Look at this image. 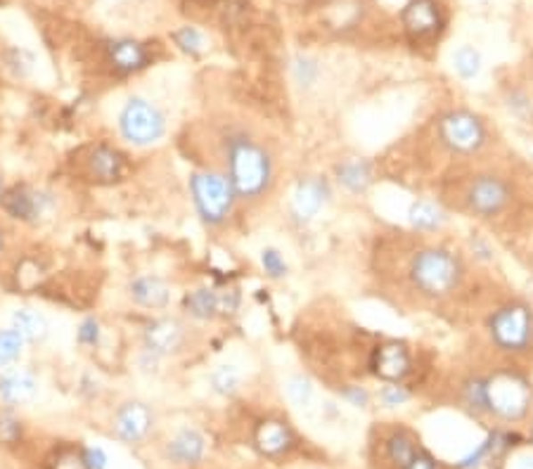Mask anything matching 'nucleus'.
<instances>
[{"label": "nucleus", "mask_w": 533, "mask_h": 469, "mask_svg": "<svg viewBox=\"0 0 533 469\" xmlns=\"http://www.w3.org/2000/svg\"><path fill=\"white\" fill-rule=\"evenodd\" d=\"M226 176L235 190L237 200L258 202L275 183V161L261 140L244 131L226 138Z\"/></svg>", "instance_id": "f257e3e1"}, {"label": "nucleus", "mask_w": 533, "mask_h": 469, "mask_svg": "<svg viewBox=\"0 0 533 469\" xmlns=\"http://www.w3.org/2000/svg\"><path fill=\"white\" fill-rule=\"evenodd\" d=\"M507 104H510V110H512L517 117H527L529 111H531V103H529V97L521 95V93H514Z\"/></svg>", "instance_id": "37998d69"}, {"label": "nucleus", "mask_w": 533, "mask_h": 469, "mask_svg": "<svg viewBox=\"0 0 533 469\" xmlns=\"http://www.w3.org/2000/svg\"><path fill=\"white\" fill-rule=\"evenodd\" d=\"M41 382L29 367H0V403L7 407L27 406L38 396Z\"/></svg>", "instance_id": "dca6fc26"}, {"label": "nucleus", "mask_w": 533, "mask_h": 469, "mask_svg": "<svg viewBox=\"0 0 533 469\" xmlns=\"http://www.w3.org/2000/svg\"><path fill=\"white\" fill-rule=\"evenodd\" d=\"M287 396L297 407H306L313 399V384L306 374H294L287 382Z\"/></svg>", "instance_id": "f704fd0d"}, {"label": "nucleus", "mask_w": 533, "mask_h": 469, "mask_svg": "<svg viewBox=\"0 0 533 469\" xmlns=\"http://www.w3.org/2000/svg\"><path fill=\"white\" fill-rule=\"evenodd\" d=\"M258 263H261V270H264L266 277H270V280H283V277H287V273H290V266L284 261V256L280 254V249L275 247L261 249Z\"/></svg>", "instance_id": "c756f323"}, {"label": "nucleus", "mask_w": 533, "mask_h": 469, "mask_svg": "<svg viewBox=\"0 0 533 469\" xmlns=\"http://www.w3.org/2000/svg\"><path fill=\"white\" fill-rule=\"evenodd\" d=\"M143 351L152 353L160 360L176 358L187 349L190 341V330L187 325L174 316L152 317L143 327Z\"/></svg>", "instance_id": "1a4fd4ad"}, {"label": "nucleus", "mask_w": 533, "mask_h": 469, "mask_svg": "<svg viewBox=\"0 0 533 469\" xmlns=\"http://www.w3.org/2000/svg\"><path fill=\"white\" fill-rule=\"evenodd\" d=\"M50 467L53 469H88V465H86V460H84V448H62L55 456V460H53V465H50Z\"/></svg>", "instance_id": "e433bc0d"}, {"label": "nucleus", "mask_w": 533, "mask_h": 469, "mask_svg": "<svg viewBox=\"0 0 533 469\" xmlns=\"http://www.w3.org/2000/svg\"><path fill=\"white\" fill-rule=\"evenodd\" d=\"M187 187L194 214L200 216V221L207 228H221L230 221L235 211L237 194L226 173L216 169H200L190 173Z\"/></svg>", "instance_id": "7ed1b4c3"}, {"label": "nucleus", "mask_w": 533, "mask_h": 469, "mask_svg": "<svg viewBox=\"0 0 533 469\" xmlns=\"http://www.w3.org/2000/svg\"><path fill=\"white\" fill-rule=\"evenodd\" d=\"M463 403L470 407L474 415H486V399H484V380L474 377V380L464 382L463 387Z\"/></svg>", "instance_id": "72a5a7b5"}, {"label": "nucleus", "mask_w": 533, "mask_h": 469, "mask_svg": "<svg viewBox=\"0 0 533 469\" xmlns=\"http://www.w3.org/2000/svg\"><path fill=\"white\" fill-rule=\"evenodd\" d=\"M207 456V439L201 432L185 427L176 432L167 443V457L180 467H194Z\"/></svg>", "instance_id": "aec40b11"}, {"label": "nucleus", "mask_w": 533, "mask_h": 469, "mask_svg": "<svg viewBox=\"0 0 533 469\" xmlns=\"http://www.w3.org/2000/svg\"><path fill=\"white\" fill-rule=\"evenodd\" d=\"M5 249H7V230L0 226V256L5 254Z\"/></svg>", "instance_id": "c03bdc74"}, {"label": "nucleus", "mask_w": 533, "mask_h": 469, "mask_svg": "<svg viewBox=\"0 0 533 469\" xmlns=\"http://www.w3.org/2000/svg\"><path fill=\"white\" fill-rule=\"evenodd\" d=\"M24 346H27V341L12 327L0 330V367L17 366L24 356Z\"/></svg>", "instance_id": "cd10ccee"}, {"label": "nucleus", "mask_w": 533, "mask_h": 469, "mask_svg": "<svg viewBox=\"0 0 533 469\" xmlns=\"http://www.w3.org/2000/svg\"><path fill=\"white\" fill-rule=\"evenodd\" d=\"M453 70H455L457 77L464 78V81L477 78L479 71H481V55H479V50L472 48V45L457 48L455 55H453Z\"/></svg>", "instance_id": "c85d7f7f"}, {"label": "nucleus", "mask_w": 533, "mask_h": 469, "mask_svg": "<svg viewBox=\"0 0 533 469\" xmlns=\"http://www.w3.org/2000/svg\"><path fill=\"white\" fill-rule=\"evenodd\" d=\"M439 138L450 152L474 154L486 145L488 133H486L484 121L477 114L455 110L444 114L441 121H439Z\"/></svg>", "instance_id": "0eeeda50"}, {"label": "nucleus", "mask_w": 533, "mask_h": 469, "mask_svg": "<svg viewBox=\"0 0 533 469\" xmlns=\"http://www.w3.org/2000/svg\"><path fill=\"white\" fill-rule=\"evenodd\" d=\"M21 434H24V427L20 417L14 415V407H0V441L14 446L21 441Z\"/></svg>", "instance_id": "7c9ffc66"}, {"label": "nucleus", "mask_w": 533, "mask_h": 469, "mask_svg": "<svg viewBox=\"0 0 533 469\" xmlns=\"http://www.w3.org/2000/svg\"><path fill=\"white\" fill-rule=\"evenodd\" d=\"M332 200V187L327 178L320 176H306L297 183L294 194H291V218L297 223H311L316 216L327 207Z\"/></svg>", "instance_id": "ddd939ff"}, {"label": "nucleus", "mask_w": 533, "mask_h": 469, "mask_svg": "<svg viewBox=\"0 0 533 469\" xmlns=\"http://www.w3.org/2000/svg\"><path fill=\"white\" fill-rule=\"evenodd\" d=\"M126 294L133 304L147 311H167L171 304V284L160 276H135L126 284Z\"/></svg>", "instance_id": "f3484780"}, {"label": "nucleus", "mask_w": 533, "mask_h": 469, "mask_svg": "<svg viewBox=\"0 0 533 469\" xmlns=\"http://www.w3.org/2000/svg\"><path fill=\"white\" fill-rule=\"evenodd\" d=\"M323 17L334 31H347L360 21L363 5H360V0H327Z\"/></svg>", "instance_id": "393cba45"}, {"label": "nucleus", "mask_w": 533, "mask_h": 469, "mask_svg": "<svg viewBox=\"0 0 533 469\" xmlns=\"http://www.w3.org/2000/svg\"><path fill=\"white\" fill-rule=\"evenodd\" d=\"M174 41L183 53H187V55H200L201 50H204V45H207L204 34H201L200 29L194 27L178 29V31L174 34Z\"/></svg>", "instance_id": "473e14b6"}, {"label": "nucleus", "mask_w": 533, "mask_h": 469, "mask_svg": "<svg viewBox=\"0 0 533 469\" xmlns=\"http://www.w3.org/2000/svg\"><path fill=\"white\" fill-rule=\"evenodd\" d=\"M401 21L413 43L434 41L444 29V14L437 0H410L403 7Z\"/></svg>", "instance_id": "f8f14e48"}, {"label": "nucleus", "mask_w": 533, "mask_h": 469, "mask_svg": "<svg viewBox=\"0 0 533 469\" xmlns=\"http://www.w3.org/2000/svg\"><path fill=\"white\" fill-rule=\"evenodd\" d=\"M401 469H437V463H434V457L430 453H424V450H417L415 456L410 457L408 465Z\"/></svg>", "instance_id": "a19ab883"}, {"label": "nucleus", "mask_w": 533, "mask_h": 469, "mask_svg": "<svg viewBox=\"0 0 533 469\" xmlns=\"http://www.w3.org/2000/svg\"><path fill=\"white\" fill-rule=\"evenodd\" d=\"M384 448H387L389 463L398 469L406 467L410 457L415 456L417 450H420L417 448L415 439H413L408 432H403V429H398V432H394V434L389 436L387 443H384Z\"/></svg>", "instance_id": "bb28decb"}, {"label": "nucleus", "mask_w": 533, "mask_h": 469, "mask_svg": "<svg viewBox=\"0 0 533 469\" xmlns=\"http://www.w3.org/2000/svg\"><path fill=\"white\" fill-rule=\"evenodd\" d=\"M510 202V185L498 176H479L470 183L464 204L474 216L481 218H493L498 216Z\"/></svg>", "instance_id": "9d476101"}, {"label": "nucleus", "mask_w": 533, "mask_h": 469, "mask_svg": "<svg viewBox=\"0 0 533 469\" xmlns=\"http://www.w3.org/2000/svg\"><path fill=\"white\" fill-rule=\"evenodd\" d=\"M86 173L90 180H95L100 185H114L126 178L128 159L119 147L110 145V143H97L86 154Z\"/></svg>", "instance_id": "2eb2a0df"}, {"label": "nucleus", "mask_w": 533, "mask_h": 469, "mask_svg": "<svg viewBox=\"0 0 533 469\" xmlns=\"http://www.w3.org/2000/svg\"><path fill=\"white\" fill-rule=\"evenodd\" d=\"M77 341L84 349H97L102 341V323L97 316L84 317L77 327Z\"/></svg>", "instance_id": "2f4dec72"}, {"label": "nucleus", "mask_w": 533, "mask_h": 469, "mask_svg": "<svg viewBox=\"0 0 533 469\" xmlns=\"http://www.w3.org/2000/svg\"><path fill=\"white\" fill-rule=\"evenodd\" d=\"M209 387L223 399H230L242 387V370L233 366V363H223V366L214 367L211 374H209Z\"/></svg>", "instance_id": "a878e982"}, {"label": "nucleus", "mask_w": 533, "mask_h": 469, "mask_svg": "<svg viewBox=\"0 0 533 469\" xmlns=\"http://www.w3.org/2000/svg\"><path fill=\"white\" fill-rule=\"evenodd\" d=\"M254 448L258 456L264 457H280L294 448V432L287 422L277 420V417H266L254 427Z\"/></svg>", "instance_id": "6ab92c4d"}, {"label": "nucleus", "mask_w": 533, "mask_h": 469, "mask_svg": "<svg viewBox=\"0 0 533 469\" xmlns=\"http://www.w3.org/2000/svg\"><path fill=\"white\" fill-rule=\"evenodd\" d=\"M408 277L420 294L444 299L460 287L464 266L455 251L444 247L417 249L408 266Z\"/></svg>", "instance_id": "f03ea898"}, {"label": "nucleus", "mask_w": 533, "mask_h": 469, "mask_svg": "<svg viewBox=\"0 0 533 469\" xmlns=\"http://www.w3.org/2000/svg\"><path fill=\"white\" fill-rule=\"evenodd\" d=\"M484 399L486 415H493L505 422H517L527 417L533 391L524 374L514 373V370H496L493 374L484 377Z\"/></svg>", "instance_id": "20e7f679"}, {"label": "nucleus", "mask_w": 533, "mask_h": 469, "mask_svg": "<svg viewBox=\"0 0 533 469\" xmlns=\"http://www.w3.org/2000/svg\"><path fill=\"white\" fill-rule=\"evenodd\" d=\"M183 311H185L187 317L197 320V323H209V320L221 317V290L197 287V290L185 292Z\"/></svg>", "instance_id": "4be33fe9"}, {"label": "nucleus", "mask_w": 533, "mask_h": 469, "mask_svg": "<svg viewBox=\"0 0 533 469\" xmlns=\"http://www.w3.org/2000/svg\"><path fill=\"white\" fill-rule=\"evenodd\" d=\"M107 62L121 77H131V74L147 70L152 64V55L145 43L135 41V38H117V41L107 43Z\"/></svg>", "instance_id": "a211bd4d"}, {"label": "nucleus", "mask_w": 533, "mask_h": 469, "mask_svg": "<svg viewBox=\"0 0 533 469\" xmlns=\"http://www.w3.org/2000/svg\"><path fill=\"white\" fill-rule=\"evenodd\" d=\"M152 429L154 410L145 400H126L111 417V432L124 443H143Z\"/></svg>", "instance_id": "9b49d317"}, {"label": "nucleus", "mask_w": 533, "mask_h": 469, "mask_svg": "<svg viewBox=\"0 0 533 469\" xmlns=\"http://www.w3.org/2000/svg\"><path fill=\"white\" fill-rule=\"evenodd\" d=\"M119 136L133 147H152L167 136V114L147 97L133 95L119 110Z\"/></svg>", "instance_id": "39448f33"}, {"label": "nucleus", "mask_w": 533, "mask_h": 469, "mask_svg": "<svg viewBox=\"0 0 533 469\" xmlns=\"http://www.w3.org/2000/svg\"><path fill=\"white\" fill-rule=\"evenodd\" d=\"M84 460L88 465V469H107V453L100 446H88L84 448Z\"/></svg>", "instance_id": "ea45409f"}, {"label": "nucleus", "mask_w": 533, "mask_h": 469, "mask_svg": "<svg viewBox=\"0 0 533 469\" xmlns=\"http://www.w3.org/2000/svg\"><path fill=\"white\" fill-rule=\"evenodd\" d=\"M488 334L500 351L524 353L533 344V313L524 304H507L488 317Z\"/></svg>", "instance_id": "423d86ee"}, {"label": "nucleus", "mask_w": 533, "mask_h": 469, "mask_svg": "<svg viewBox=\"0 0 533 469\" xmlns=\"http://www.w3.org/2000/svg\"><path fill=\"white\" fill-rule=\"evenodd\" d=\"M0 209L7 218L20 223H38L55 209V194L31 185L5 187L0 194Z\"/></svg>", "instance_id": "6e6552de"}, {"label": "nucleus", "mask_w": 533, "mask_h": 469, "mask_svg": "<svg viewBox=\"0 0 533 469\" xmlns=\"http://www.w3.org/2000/svg\"><path fill=\"white\" fill-rule=\"evenodd\" d=\"M448 221V214H446L441 204L431 200H415L408 209V223L417 233H437L441 230Z\"/></svg>", "instance_id": "b1692460"}, {"label": "nucleus", "mask_w": 533, "mask_h": 469, "mask_svg": "<svg viewBox=\"0 0 533 469\" xmlns=\"http://www.w3.org/2000/svg\"><path fill=\"white\" fill-rule=\"evenodd\" d=\"M341 399L347 400L348 406L367 407L373 396H370V391L365 387H360V384H348V387L341 389Z\"/></svg>", "instance_id": "58836bf2"}, {"label": "nucleus", "mask_w": 533, "mask_h": 469, "mask_svg": "<svg viewBox=\"0 0 533 469\" xmlns=\"http://www.w3.org/2000/svg\"><path fill=\"white\" fill-rule=\"evenodd\" d=\"M318 74H320V70H318V62H316V60L299 57L297 62H294V78H297L299 86H304V88L313 86V83H316V78H318Z\"/></svg>", "instance_id": "4c0bfd02"}, {"label": "nucleus", "mask_w": 533, "mask_h": 469, "mask_svg": "<svg viewBox=\"0 0 533 469\" xmlns=\"http://www.w3.org/2000/svg\"><path fill=\"white\" fill-rule=\"evenodd\" d=\"M78 393L88 400L95 399L97 393H100V384H97V380L93 374H84V377H81V382H78Z\"/></svg>", "instance_id": "79ce46f5"}, {"label": "nucleus", "mask_w": 533, "mask_h": 469, "mask_svg": "<svg viewBox=\"0 0 533 469\" xmlns=\"http://www.w3.org/2000/svg\"><path fill=\"white\" fill-rule=\"evenodd\" d=\"M3 190H5V185H3V178H0V194H3Z\"/></svg>", "instance_id": "a18cd8bd"}, {"label": "nucleus", "mask_w": 533, "mask_h": 469, "mask_svg": "<svg viewBox=\"0 0 533 469\" xmlns=\"http://www.w3.org/2000/svg\"><path fill=\"white\" fill-rule=\"evenodd\" d=\"M370 370L381 382H403L413 370V356L403 341L389 339L373 349L370 356Z\"/></svg>", "instance_id": "4468645a"}, {"label": "nucleus", "mask_w": 533, "mask_h": 469, "mask_svg": "<svg viewBox=\"0 0 533 469\" xmlns=\"http://www.w3.org/2000/svg\"><path fill=\"white\" fill-rule=\"evenodd\" d=\"M10 327L27 344H41L50 334V320L45 317V313H41L38 309H29V306L14 309L10 316Z\"/></svg>", "instance_id": "412c9836"}, {"label": "nucleus", "mask_w": 533, "mask_h": 469, "mask_svg": "<svg viewBox=\"0 0 533 469\" xmlns=\"http://www.w3.org/2000/svg\"><path fill=\"white\" fill-rule=\"evenodd\" d=\"M380 400L384 407H398L410 400V391L403 387L401 382H387L380 389Z\"/></svg>", "instance_id": "c9c22d12"}, {"label": "nucleus", "mask_w": 533, "mask_h": 469, "mask_svg": "<svg viewBox=\"0 0 533 469\" xmlns=\"http://www.w3.org/2000/svg\"><path fill=\"white\" fill-rule=\"evenodd\" d=\"M334 178L347 193L363 194L374 183L373 164L367 159H347L334 169Z\"/></svg>", "instance_id": "5701e85b"}]
</instances>
